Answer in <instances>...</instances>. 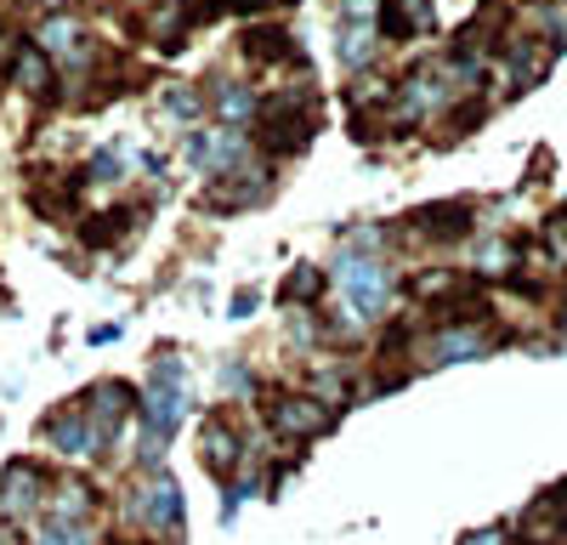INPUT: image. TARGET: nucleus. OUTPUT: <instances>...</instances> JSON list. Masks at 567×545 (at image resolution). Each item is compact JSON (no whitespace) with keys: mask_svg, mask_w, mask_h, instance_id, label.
Listing matches in <instances>:
<instances>
[{"mask_svg":"<svg viewBox=\"0 0 567 545\" xmlns=\"http://www.w3.org/2000/svg\"><path fill=\"white\" fill-rule=\"evenodd\" d=\"M341 290H347V307L358 312V318H381L386 307H392V267L374 256V250H347L341 256Z\"/></svg>","mask_w":567,"mask_h":545,"instance_id":"obj_1","label":"nucleus"},{"mask_svg":"<svg viewBox=\"0 0 567 545\" xmlns=\"http://www.w3.org/2000/svg\"><path fill=\"white\" fill-rule=\"evenodd\" d=\"M267 426L284 438V443H312V438H323L329 426H336V409H329L318 392H278L272 398V409H267Z\"/></svg>","mask_w":567,"mask_h":545,"instance_id":"obj_2","label":"nucleus"},{"mask_svg":"<svg viewBox=\"0 0 567 545\" xmlns=\"http://www.w3.org/2000/svg\"><path fill=\"white\" fill-rule=\"evenodd\" d=\"M45 443H52L63 461H103L109 443H114V432H103L80 403H69V409H58V415L45 421Z\"/></svg>","mask_w":567,"mask_h":545,"instance_id":"obj_3","label":"nucleus"},{"mask_svg":"<svg viewBox=\"0 0 567 545\" xmlns=\"http://www.w3.org/2000/svg\"><path fill=\"white\" fill-rule=\"evenodd\" d=\"M45 494H52V477H45L34 461H12L0 472V506H7L12 523H34L45 512Z\"/></svg>","mask_w":567,"mask_h":545,"instance_id":"obj_4","label":"nucleus"},{"mask_svg":"<svg viewBox=\"0 0 567 545\" xmlns=\"http://www.w3.org/2000/svg\"><path fill=\"white\" fill-rule=\"evenodd\" d=\"M125 517H131V523H142V528H154V534H171V528H182V489H176V477L154 472L148 483H142V489L131 494Z\"/></svg>","mask_w":567,"mask_h":545,"instance_id":"obj_5","label":"nucleus"},{"mask_svg":"<svg viewBox=\"0 0 567 545\" xmlns=\"http://www.w3.org/2000/svg\"><path fill=\"white\" fill-rule=\"evenodd\" d=\"M199 461H205V472L210 477H239V466H245V438H239V426H233L227 415H210L205 426H199Z\"/></svg>","mask_w":567,"mask_h":545,"instance_id":"obj_6","label":"nucleus"},{"mask_svg":"<svg viewBox=\"0 0 567 545\" xmlns=\"http://www.w3.org/2000/svg\"><path fill=\"white\" fill-rule=\"evenodd\" d=\"M409 239H425V245H454L471 234V205L465 199H443V205H420L409 222Z\"/></svg>","mask_w":567,"mask_h":545,"instance_id":"obj_7","label":"nucleus"},{"mask_svg":"<svg viewBox=\"0 0 567 545\" xmlns=\"http://www.w3.org/2000/svg\"><path fill=\"white\" fill-rule=\"evenodd\" d=\"M80 409H85V415L97 421L103 432L120 438V421L136 415L142 398H136V387H125V381H97V387H85V392H80Z\"/></svg>","mask_w":567,"mask_h":545,"instance_id":"obj_8","label":"nucleus"},{"mask_svg":"<svg viewBox=\"0 0 567 545\" xmlns=\"http://www.w3.org/2000/svg\"><path fill=\"white\" fill-rule=\"evenodd\" d=\"M12 80H18L23 97H34V103H52V97H58V85H63V74H58L52 52H40V45H18V58H12Z\"/></svg>","mask_w":567,"mask_h":545,"instance_id":"obj_9","label":"nucleus"},{"mask_svg":"<svg viewBox=\"0 0 567 545\" xmlns=\"http://www.w3.org/2000/svg\"><path fill=\"white\" fill-rule=\"evenodd\" d=\"M437 23V0H381V29L386 40H414Z\"/></svg>","mask_w":567,"mask_h":545,"instance_id":"obj_10","label":"nucleus"},{"mask_svg":"<svg viewBox=\"0 0 567 545\" xmlns=\"http://www.w3.org/2000/svg\"><path fill=\"white\" fill-rule=\"evenodd\" d=\"M91 512H97V494H91V483H80V477H58L52 494H45V517L91 523Z\"/></svg>","mask_w":567,"mask_h":545,"instance_id":"obj_11","label":"nucleus"},{"mask_svg":"<svg viewBox=\"0 0 567 545\" xmlns=\"http://www.w3.org/2000/svg\"><path fill=\"white\" fill-rule=\"evenodd\" d=\"M80 40H85V29H80V18H74V12H63V7H58V12H45V18H40V29H34V45H40V52H52V63H58V58H69Z\"/></svg>","mask_w":567,"mask_h":545,"instance_id":"obj_12","label":"nucleus"},{"mask_svg":"<svg viewBox=\"0 0 567 545\" xmlns=\"http://www.w3.org/2000/svg\"><path fill=\"white\" fill-rule=\"evenodd\" d=\"M245 58L261 63V69H272V63H296V45H290V34H284L278 23H256V29H245Z\"/></svg>","mask_w":567,"mask_h":545,"instance_id":"obj_13","label":"nucleus"},{"mask_svg":"<svg viewBox=\"0 0 567 545\" xmlns=\"http://www.w3.org/2000/svg\"><path fill=\"white\" fill-rule=\"evenodd\" d=\"M142 426L148 432H159V438H171L176 432V421H182V387H154L148 398H142Z\"/></svg>","mask_w":567,"mask_h":545,"instance_id":"obj_14","label":"nucleus"},{"mask_svg":"<svg viewBox=\"0 0 567 545\" xmlns=\"http://www.w3.org/2000/svg\"><path fill=\"white\" fill-rule=\"evenodd\" d=\"M465 285H471V272H454V267H425V272H414V279H409L414 301H432V307H443V301L460 296Z\"/></svg>","mask_w":567,"mask_h":545,"instance_id":"obj_15","label":"nucleus"},{"mask_svg":"<svg viewBox=\"0 0 567 545\" xmlns=\"http://www.w3.org/2000/svg\"><path fill=\"white\" fill-rule=\"evenodd\" d=\"M256 114H261V97L250 85H216V120L221 125H245Z\"/></svg>","mask_w":567,"mask_h":545,"instance_id":"obj_16","label":"nucleus"},{"mask_svg":"<svg viewBox=\"0 0 567 545\" xmlns=\"http://www.w3.org/2000/svg\"><path fill=\"white\" fill-rule=\"evenodd\" d=\"M374 34H381V29H374V23H341V63L347 69H369V58H374Z\"/></svg>","mask_w":567,"mask_h":545,"instance_id":"obj_17","label":"nucleus"},{"mask_svg":"<svg viewBox=\"0 0 567 545\" xmlns=\"http://www.w3.org/2000/svg\"><path fill=\"white\" fill-rule=\"evenodd\" d=\"M29 545H97V539H91V528H85V523L45 517V523H34V528H29Z\"/></svg>","mask_w":567,"mask_h":545,"instance_id":"obj_18","label":"nucleus"},{"mask_svg":"<svg viewBox=\"0 0 567 545\" xmlns=\"http://www.w3.org/2000/svg\"><path fill=\"white\" fill-rule=\"evenodd\" d=\"M323 290H329V272L323 267H307V261L290 272V279H284V301H318Z\"/></svg>","mask_w":567,"mask_h":545,"instance_id":"obj_19","label":"nucleus"},{"mask_svg":"<svg viewBox=\"0 0 567 545\" xmlns=\"http://www.w3.org/2000/svg\"><path fill=\"white\" fill-rule=\"evenodd\" d=\"M199 109H205V97L194 85H165V114H176V120H199Z\"/></svg>","mask_w":567,"mask_h":545,"instance_id":"obj_20","label":"nucleus"},{"mask_svg":"<svg viewBox=\"0 0 567 545\" xmlns=\"http://www.w3.org/2000/svg\"><path fill=\"white\" fill-rule=\"evenodd\" d=\"M460 545H511V528H499V523H488V528H471Z\"/></svg>","mask_w":567,"mask_h":545,"instance_id":"obj_21","label":"nucleus"},{"mask_svg":"<svg viewBox=\"0 0 567 545\" xmlns=\"http://www.w3.org/2000/svg\"><path fill=\"white\" fill-rule=\"evenodd\" d=\"M12 58H18V45H12V29L0 23V74H12Z\"/></svg>","mask_w":567,"mask_h":545,"instance_id":"obj_22","label":"nucleus"},{"mask_svg":"<svg viewBox=\"0 0 567 545\" xmlns=\"http://www.w3.org/2000/svg\"><path fill=\"white\" fill-rule=\"evenodd\" d=\"M256 312V290H239V296H233V318H250Z\"/></svg>","mask_w":567,"mask_h":545,"instance_id":"obj_23","label":"nucleus"},{"mask_svg":"<svg viewBox=\"0 0 567 545\" xmlns=\"http://www.w3.org/2000/svg\"><path fill=\"white\" fill-rule=\"evenodd\" d=\"M45 7H52V12H58V7H69V0H45Z\"/></svg>","mask_w":567,"mask_h":545,"instance_id":"obj_24","label":"nucleus"},{"mask_svg":"<svg viewBox=\"0 0 567 545\" xmlns=\"http://www.w3.org/2000/svg\"><path fill=\"white\" fill-rule=\"evenodd\" d=\"M561 330H567V307H561Z\"/></svg>","mask_w":567,"mask_h":545,"instance_id":"obj_25","label":"nucleus"},{"mask_svg":"<svg viewBox=\"0 0 567 545\" xmlns=\"http://www.w3.org/2000/svg\"><path fill=\"white\" fill-rule=\"evenodd\" d=\"M136 545H148V539H136Z\"/></svg>","mask_w":567,"mask_h":545,"instance_id":"obj_26","label":"nucleus"}]
</instances>
